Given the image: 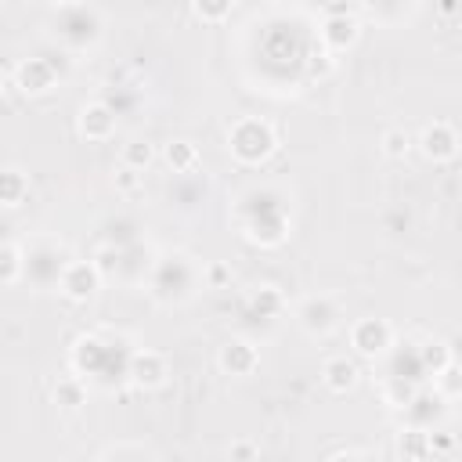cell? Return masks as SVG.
I'll return each mask as SVG.
<instances>
[{
	"label": "cell",
	"mask_w": 462,
	"mask_h": 462,
	"mask_svg": "<svg viewBox=\"0 0 462 462\" xmlns=\"http://www.w3.org/2000/svg\"><path fill=\"white\" fill-rule=\"evenodd\" d=\"M137 184H141V170H134V166H123V170L116 173V188H119L123 195L137 191Z\"/></svg>",
	"instance_id": "484cf974"
},
{
	"label": "cell",
	"mask_w": 462,
	"mask_h": 462,
	"mask_svg": "<svg viewBox=\"0 0 462 462\" xmlns=\"http://www.w3.org/2000/svg\"><path fill=\"white\" fill-rule=\"evenodd\" d=\"M152 159H155V148H152L148 141H130V144H123V166L144 170V166H152Z\"/></svg>",
	"instance_id": "44dd1931"
},
{
	"label": "cell",
	"mask_w": 462,
	"mask_h": 462,
	"mask_svg": "<svg viewBox=\"0 0 462 462\" xmlns=\"http://www.w3.org/2000/svg\"><path fill=\"white\" fill-rule=\"evenodd\" d=\"M101 267H97V260H69L65 263V271H61V282H58V289L69 296V300H90L97 289H101Z\"/></svg>",
	"instance_id": "5b68a950"
},
{
	"label": "cell",
	"mask_w": 462,
	"mask_h": 462,
	"mask_svg": "<svg viewBox=\"0 0 462 462\" xmlns=\"http://www.w3.org/2000/svg\"><path fill=\"white\" fill-rule=\"evenodd\" d=\"M58 7H69V4H79V0H54Z\"/></svg>",
	"instance_id": "83f0119b"
},
{
	"label": "cell",
	"mask_w": 462,
	"mask_h": 462,
	"mask_svg": "<svg viewBox=\"0 0 462 462\" xmlns=\"http://www.w3.org/2000/svg\"><path fill=\"white\" fill-rule=\"evenodd\" d=\"M126 375H130L134 386H141V390H155V386L166 383V357L155 354V350H134Z\"/></svg>",
	"instance_id": "9c48e42d"
},
{
	"label": "cell",
	"mask_w": 462,
	"mask_h": 462,
	"mask_svg": "<svg viewBox=\"0 0 462 462\" xmlns=\"http://www.w3.org/2000/svg\"><path fill=\"white\" fill-rule=\"evenodd\" d=\"M25 195H29V177H25L22 170L7 166V170L0 173V202H4L7 209H14V206H18Z\"/></svg>",
	"instance_id": "9a60e30c"
},
{
	"label": "cell",
	"mask_w": 462,
	"mask_h": 462,
	"mask_svg": "<svg viewBox=\"0 0 462 462\" xmlns=\"http://www.w3.org/2000/svg\"><path fill=\"white\" fill-rule=\"evenodd\" d=\"M83 397H87V383H83L79 375H65V379H58V386H54V401H58L61 408H79Z\"/></svg>",
	"instance_id": "d6986e66"
},
{
	"label": "cell",
	"mask_w": 462,
	"mask_h": 462,
	"mask_svg": "<svg viewBox=\"0 0 462 462\" xmlns=\"http://www.w3.org/2000/svg\"><path fill=\"white\" fill-rule=\"evenodd\" d=\"M195 159H199V152H195L191 141H170L166 144V162H170L173 173H188L195 166Z\"/></svg>",
	"instance_id": "ffe728a7"
},
{
	"label": "cell",
	"mask_w": 462,
	"mask_h": 462,
	"mask_svg": "<svg viewBox=\"0 0 462 462\" xmlns=\"http://www.w3.org/2000/svg\"><path fill=\"white\" fill-rule=\"evenodd\" d=\"M227 148H231V155L238 162L256 166V162H263L274 152V130L263 119H238L227 130Z\"/></svg>",
	"instance_id": "7a4b0ae2"
},
{
	"label": "cell",
	"mask_w": 462,
	"mask_h": 462,
	"mask_svg": "<svg viewBox=\"0 0 462 462\" xmlns=\"http://www.w3.org/2000/svg\"><path fill=\"white\" fill-rule=\"evenodd\" d=\"M339 318L343 314H339V307H336L332 296H307L300 303V310H296V321H300V328L307 336H328L339 325Z\"/></svg>",
	"instance_id": "8992f818"
},
{
	"label": "cell",
	"mask_w": 462,
	"mask_h": 462,
	"mask_svg": "<svg viewBox=\"0 0 462 462\" xmlns=\"http://www.w3.org/2000/svg\"><path fill=\"white\" fill-rule=\"evenodd\" d=\"M231 7H235V0H195V14L202 22H224L231 14Z\"/></svg>",
	"instance_id": "7402d4cb"
},
{
	"label": "cell",
	"mask_w": 462,
	"mask_h": 462,
	"mask_svg": "<svg viewBox=\"0 0 462 462\" xmlns=\"http://www.w3.org/2000/svg\"><path fill=\"white\" fill-rule=\"evenodd\" d=\"M419 361H422V372H426V375H440V372L451 365V354H448L444 343L430 339L426 346H419Z\"/></svg>",
	"instance_id": "ac0fdd59"
},
{
	"label": "cell",
	"mask_w": 462,
	"mask_h": 462,
	"mask_svg": "<svg viewBox=\"0 0 462 462\" xmlns=\"http://www.w3.org/2000/svg\"><path fill=\"white\" fill-rule=\"evenodd\" d=\"M321 379H325V386H328L332 393H346V390L357 386L361 372H357V365H354L350 357H328L325 368H321Z\"/></svg>",
	"instance_id": "5bb4252c"
},
{
	"label": "cell",
	"mask_w": 462,
	"mask_h": 462,
	"mask_svg": "<svg viewBox=\"0 0 462 462\" xmlns=\"http://www.w3.org/2000/svg\"><path fill=\"white\" fill-rule=\"evenodd\" d=\"M350 343L361 357H383L393 343V328L383 318H361L350 325Z\"/></svg>",
	"instance_id": "52a82bcc"
},
{
	"label": "cell",
	"mask_w": 462,
	"mask_h": 462,
	"mask_svg": "<svg viewBox=\"0 0 462 462\" xmlns=\"http://www.w3.org/2000/svg\"><path fill=\"white\" fill-rule=\"evenodd\" d=\"M419 152L430 159V162H448L455 159L458 152V134L448 126V123H433L419 134Z\"/></svg>",
	"instance_id": "30bf717a"
},
{
	"label": "cell",
	"mask_w": 462,
	"mask_h": 462,
	"mask_svg": "<svg viewBox=\"0 0 462 462\" xmlns=\"http://www.w3.org/2000/svg\"><path fill=\"white\" fill-rule=\"evenodd\" d=\"M54 36H58L69 51H83V47L97 43V36H101V18H97V11L87 7V4H69V7H61L58 22H54Z\"/></svg>",
	"instance_id": "3957f363"
},
{
	"label": "cell",
	"mask_w": 462,
	"mask_h": 462,
	"mask_svg": "<svg viewBox=\"0 0 462 462\" xmlns=\"http://www.w3.org/2000/svg\"><path fill=\"white\" fill-rule=\"evenodd\" d=\"M199 285V267L184 256V253H166L155 260V271H152V296L159 303H180L195 292Z\"/></svg>",
	"instance_id": "6da1fadb"
},
{
	"label": "cell",
	"mask_w": 462,
	"mask_h": 462,
	"mask_svg": "<svg viewBox=\"0 0 462 462\" xmlns=\"http://www.w3.org/2000/svg\"><path fill=\"white\" fill-rule=\"evenodd\" d=\"M256 361H260V354L245 339H231V343L220 346V368L231 372V375H249L256 368Z\"/></svg>",
	"instance_id": "4fadbf2b"
},
{
	"label": "cell",
	"mask_w": 462,
	"mask_h": 462,
	"mask_svg": "<svg viewBox=\"0 0 462 462\" xmlns=\"http://www.w3.org/2000/svg\"><path fill=\"white\" fill-rule=\"evenodd\" d=\"M54 79H58V72H54V65H51L47 58H29V61H22V65L14 69V87H18L25 97L47 94V90L54 87Z\"/></svg>",
	"instance_id": "ba28073f"
},
{
	"label": "cell",
	"mask_w": 462,
	"mask_h": 462,
	"mask_svg": "<svg viewBox=\"0 0 462 462\" xmlns=\"http://www.w3.org/2000/svg\"><path fill=\"white\" fill-rule=\"evenodd\" d=\"M253 307H256L263 318H271V314H278V310H282V292H278L274 285H263V289L253 296Z\"/></svg>",
	"instance_id": "603a6c76"
},
{
	"label": "cell",
	"mask_w": 462,
	"mask_h": 462,
	"mask_svg": "<svg viewBox=\"0 0 462 462\" xmlns=\"http://www.w3.org/2000/svg\"><path fill=\"white\" fill-rule=\"evenodd\" d=\"M357 36H361V25L354 14H332L321 25V40L328 51H350L357 43Z\"/></svg>",
	"instance_id": "7c38bea8"
},
{
	"label": "cell",
	"mask_w": 462,
	"mask_h": 462,
	"mask_svg": "<svg viewBox=\"0 0 462 462\" xmlns=\"http://www.w3.org/2000/svg\"><path fill=\"white\" fill-rule=\"evenodd\" d=\"M227 455H231V458H253V455H260V448H253V444H235V448H227Z\"/></svg>",
	"instance_id": "4316f807"
},
{
	"label": "cell",
	"mask_w": 462,
	"mask_h": 462,
	"mask_svg": "<svg viewBox=\"0 0 462 462\" xmlns=\"http://www.w3.org/2000/svg\"><path fill=\"white\" fill-rule=\"evenodd\" d=\"M408 148H411V137H408L404 130H386V134H383V152H386L390 159L408 155Z\"/></svg>",
	"instance_id": "cb8c5ba5"
},
{
	"label": "cell",
	"mask_w": 462,
	"mask_h": 462,
	"mask_svg": "<svg viewBox=\"0 0 462 462\" xmlns=\"http://www.w3.org/2000/svg\"><path fill=\"white\" fill-rule=\"evenodd\" d=\"M79 134L87 141H108L116 134V108L105 101H90L79 108Z\"/></svg>",
	"instance_id": "8fae6325"
},
{
	"label": "cell",
	"mask_w": 462,
	"mask_h": 462,
	"mask_svg": "<svg viewBox=\"0 0 462 462\" xmlns=\"http://www.w3.org/2000/svg\"><path fill=\"white\" fill-rule=\"evenodd\" d=\"M123 455L155 458V451H152V448H144V444H116V448H105V451H101V458H123Z\"/></svg>",
	"instance_id": "d4e9b609"
},
{
	"label": "cell",
	"mask_w": 462,
	"mask_h": 462,
	"mask_svg": "<svg viewBox=\"0 0 462 462\" xmlns=\"http://www.w3.org/2000/svg\"><path fill=\"white\" fill-rule=\"evenodd\" d=\"M260 199H263V206H256L253 217H245V238H253L260 245H278L289 227L285 206L278 199H271V191H260Z\"/></svg>",
	"instance_id": "277c9868"
},
{
	"label": "cell",
	"mask_w": 462,
	"mask_h": 462,
	"mask_svg": "<svg viewBox=\"0 0 462 462\" xmlns=\"http://www.w3.org/2000/svg\"><path fill=\"white\" fill-rule=\"evenodd\" d=\"M22 271H25V253L14 242H4V249H0V282L14 285L22 278Z\"/></svg>",
	"instance_id": "e0dca14e"
},
{
	"label": "cell",
	"mask_w": 462,
	"mask_h": 462,
	"mask_svg": "<svg viewBox=\"0 0 462 462\" xmlns=\"http://www.w3.org/2000/svg\"><path fill=\"white\" fill-rule=\"evenodd\" d=\"M397 451L404 458H426L433 451V433H426L422 426H411V430H404L397 437Z\"/></svg>",
	"instance_id": "2e32d148"
}]
</instances>
